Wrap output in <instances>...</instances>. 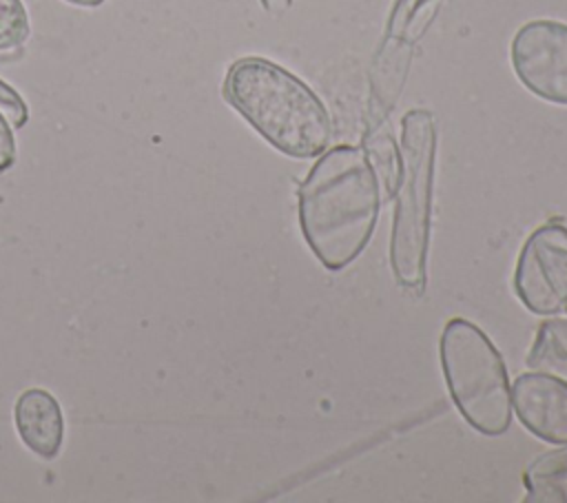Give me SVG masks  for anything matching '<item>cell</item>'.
Instances as JSON below:
<instances>
[{"label": "cell", "instance_id": "cell-6", "mask_svg": "<svg viewBox=\"0 0 567 503\" xmlns=\"http://www.w3.org/2000/svg\"><path fill=\"white\" fill-rule=\"evenodd\" d=\"M512 66L534 95L567 106V24L525 22L512 40Z\"/></svg>", "mask_w": 567, "mask_h": 503}, {"label": "cell", "instance_id": "cell-5", "mask_svg": "<svg viewBox=\"0 0 567 503\" xmlns=\"http://www.w3.org/2000/svg\"><path fill=\"white\" fill-rule=\"evenodd\" d=\"M514 290L536 315L567 312V226L547 222L527 237L518 255Z\"/></svg>", "mask_w": 567, "mask_h": 503}, {"label": "cell", "instance_id": "cell-4", "mask_svg": "<svg viewBox=\"0 0 567 503\" xmlns=\"http://www.w3.org/2000/svg\"><path fill=\"white\" fill-rule=\"evenodd\" d=\"M450 397L463 419L485 437H501L512 423V386L501 352L467 319H450L439 341Z\"/></svg>", "mask_w": 567, "mask_h": 503}, {"label": "cell", "instance_id": "cell-10", "mask_svg": "<svg viewBox=\"0 0 567 503\" xmlns=\"http://www.w3.org/2000/svg\"><path fill=\"white\" fill-rule=\"evenodd\" d=\"M31 33L29 13L22 0H0V51H13Z\"/></svg>", "mask_w": 567, "mask_h": 503}, {"label": "cell", "instance_id": "cell-16", "mask_svg": "<svg viewBox=\"0 0 567 503\" xmlns=\"http://www.w3.org/2000/svg\"><path fill=\"white\" fill-rule=\"evenodd\" d=\"M64 2H69V4H75V7H100V4H104L106 0H64Z\"/></svg>", "mask_w": 567, "mask_h": 503}, {"label": "cell", "instance_id": "cell-11", "mask_svg": "<svg viewBox=\"0 0 567 503\" xmlns=\"http://www.w3.org/2000/svg\"><path fill=\"white\" fill-rule=\"evenodd\" d=\"M538 479H556V481L567 479V443H563V448L551 450V452L538 456L534 463H529L523 481L527 483V481H538Z\"/></svg>", "mask_w": 567, "mask_h": 503}, {"label": "cell", "instance_id": "cell-7", "mask_svg": "<svg viewBox=\"0 0 567 503\" xmlns=\"http://www.w3.org/2000/svg\"><path fill=\"white\" fill-rule=\"evenodd\" d=\"M512 408L538 439L567 443V379L554 372H525L512 383Z\"/></svg>", "mask_w": 567, "mask_h": 503}, {"label": "cell", "instance_id": "cell-2", "mask_svg": "<svg viewBox=\"0 0 567 503\" xmlns=\"http://www.w3.org/2000/svg\"><path fill=\"white\" fill-rule=\"evenodd\" d=\"M221 93L284 155L317 157L330 144L332 122L319 95L295 73L266 58L235 60L226 71Z\"/></svg>", "mask_w": 567, "mask_h": 503}, {"label": "cell", "instance_id": "cell-13", "mask_svg": "<svg viewBox=\"0 0 567 503\" xmlns=\"http://www.w3.org/2000/svg\"><path fill=\"white\" fill-rule=\"evenodd\" d=\"M527 496L525 501H567L565 487L556 479H538L527 481Z\"/></svg>", "mask_w": 567, "mask_h": 503}, {"label": "cell", "instance_id": "cell-12", "mask_svg": "<svg viewBox=\"0 0 567 503\" xmlns=\"http://www.w3.org/2000/svg\"><path fill=\"white\" fill-rule=\"evenodd\" d=\"M0 111L4 113V117L9 120L11 126L16 129H22L29 120V109H27V102L22 100V95L11 86L7 84L4 80H0Z\"/></svg>", "mask_w": 567, "mask_h": 503}, {"label": "cell", "instance_id": "cell-8", "mask_svg": "<svg viewBox=\"0 0 567 503\" xmlns=\"http://www.w3.org/2000/svg\"><path fill=\"white\" fill-rule=\"evenodd\" d=\"M13 423L20 441L40 459H55L64 441V417L58 399L42 390H24L13 406Z\"/></svg>", "mask_w": 567, "mask_h": 503}, {"label": "cell", "instance_id": "cell-9", "mask_svg": "<svg viewBox=\"0 0 567 503\" xmlns=\"http://www.w3.org/2000/svg\"><path fill=\"white\" fill-rule=\"evenodd\" d=\"M567 357V319H549L538 328L527 366L540 368L547 359Z\"/></svg>", "mask_w": 567, "mask_h": 503}, {"label": "cell", "instance_id": "cell-3", "mask_svg": "<svg viewBox=\"0 0 567 503\" xmlns=\"http://www.w3.org/2000/svg\"><path fill=\"white\" fill-rule=\"evenodd\" d=\"M436 162L434 115L412 109L401 124V153L396 204L390 235V266L396 281L421 292L425 286V261L430 246L432 179Z\"/></svg>", "mask_w": 567, "mask_h": 503}, {"label": "cell", "instance_id": "cell-1", "mask_svg": "<svg viewBox=\"0 0 567 503\" xmlns=\"http://www.w3.org/2000/svg\"><path fill=\"white\" fill-rule=\"evenodd\" d=\"M299 226L317 259L339 270L368 246L381 206L379 177L359 146L323 151L297 191Z\"/></svg>", "mask_w": 567, "mask_h": 503}, {"label": "cell", "instance_id": "cell-14", "mask_svg": "<svg viewBox=\"0 0 567 503\" xmlns=\"http://www.w3.org/2000/svg\"><path fill=\"white\" fill-rule=\"evenodd\" d=\"M16 164V137L9 120L0 111V173L9 171Z\"/></svg>", "mask_w": 567, "mask_h": 503}, {"label": "cell", "instance_id": "cell-15", "mask_svg": "<svg viewBox=\"0 0 567 503\" xmlns=\"http://www.w3.org/2000/svg\"><path fill=\"white\" fill-rule=\"evenodd\" d=\"M264 7L272 13H279V11H286L290 7V0H261Z\"/></svg>", "mask_w": 567, "mask_h": 503}]
</instances>
